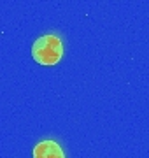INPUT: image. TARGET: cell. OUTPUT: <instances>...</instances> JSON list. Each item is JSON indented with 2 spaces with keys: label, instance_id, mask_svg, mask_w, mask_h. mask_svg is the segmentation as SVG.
Segmentation results:
<instances>
[{
  "label": "cell",
  "instance_id": "6da1fadb",
  "mask_svg": "<svg viewBox=\"0 0 149 158\" xmlns=\"http://www.w3.org/2000/svg\"><path fill=\"white\" fill-rule=\"evenodd\" d=\"M32 56L40 65H56L63 56V42L54 34H46L34 42Z\"/></svg>",
  "mask_w": 149,
  "mask_h": 158
},
{
  "label": "cell",
  "instance_id": "7a4b0ae2",
  "mask_svg": "<svg viewBox=\"0 0 149 158\" xmlns=\"http://www.w3.org/2000/svg\"><path fill=\"white\" fill-rule=\"evenodd\" d=\"M34 158H65V153L56 141H40L34 148Z\"/></svg>",
  "mask_w": 149,
  "mask_h": 158
}]
</instances>
